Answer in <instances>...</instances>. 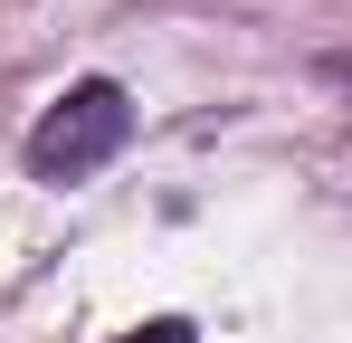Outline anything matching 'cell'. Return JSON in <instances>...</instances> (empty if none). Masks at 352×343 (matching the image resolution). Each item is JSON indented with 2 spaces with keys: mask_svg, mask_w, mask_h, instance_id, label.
Segmentation results:
<instances>
[{
  "mask_svg": "<svg viewBox=\"0 0 352 343\" xmlns=\"http://www.w3.org/2000/svg\"><path fill=\"white\" fill-rule=\"evenodd\" d=\"M124 134H133L124 86L86 76V86H67L58 105L38 114V134H29V172H38V181H86V172H105V163L124 153Z\"/></svg>",
  "mask_w": 352,
  "mask_h": 343,
  "instance_id": "cell-1",
  "label": "cell"
},
{
  "mask_svg": "<svg viewBox=\"0 0 352 343\" xmlns=\"http://www.w3.org/2000/svg\"><path fill=\"white\" fill-rule=\"evenodd\" d=\"M133 343H190V324H181V315H162V324H143Z\"/></svg>",
  "mask_w": 352,
  "mask_h": 343,
  "instance_id": "cell-2",
  "label": "cell"
},
{
  "mask_svg": "<svg viewBox=\"0 0 352 343\" xmlns=\"http://www.w3.org/2000/svg\"><path fill=\"white\" fill-rule=\"evenodd\" d=\"M324 76H333V86H352V57H324Z\"/></svg>",
  "mask_w": 352,
  "mask_h": 343,
  "instance_id": "cell-3",
  "label": "cell"
}]
</instances>
